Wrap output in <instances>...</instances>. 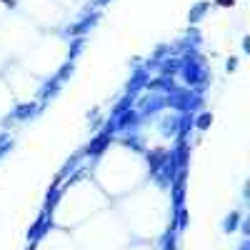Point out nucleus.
<instances>
[{
  "instance_id": "f257e3e1",
  "label": "nucleus",
  "mask_w": 250,
  "mask_h": 250,
  "mask_svg": "<svg viewBox=\"0 0 250 250\" xmlns=\"http://www.w3.org/2000/svg\"><path fill=\"white\" fill-rule=\"evenodd\" d=\"M220 8H228V5H235V0H215Z\"/></svg>"
}]
</instances>
